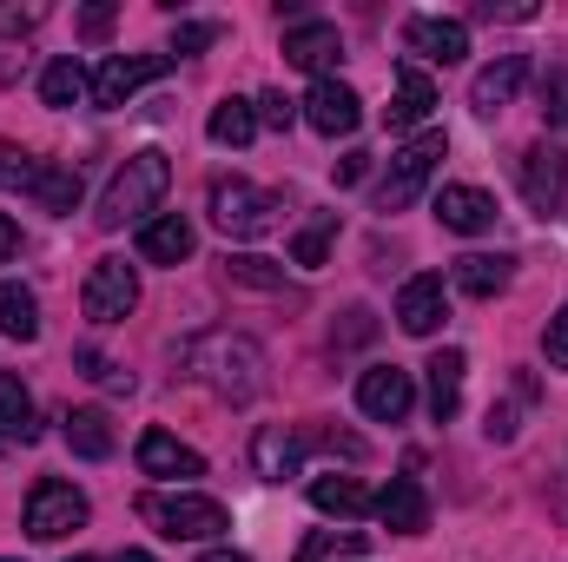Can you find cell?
Returning a JSON list of instances; mask_svg holds the SVG:
<instances>
[{
    "label": "cell",
    "instance_id": "cell-47",
    "mask_svg": "<svg viewBox=\"0 0 568 562\" xmlns=\"http://www.w3.org/2000/svg\"><path fill=\"white\" fill-rule=\"evenodd\" d=\"M113 562H152V556H145V550H120Z\"/></svg>",
    "mask_w": 568,
    "mask_h": 562
},
{
    "label": "cell",
    "instance_id": "cell-7",
    "mask_svg": "<svg viewBox=\"0 0 568 562\" xmlns=\"http://www.w3.org/2000/svg\"><path fill=\"white\" fill-rule=\"evenodd\" d=\"M133 304H140V272L126 259H93V272L80 284V311L93 324H126Z\"/></svg>",
    "mask_w": 568,
    "mask_h": 562
},
{
    "label": "cell",
    "instance_id": "cell-31",
    "mask_svg": "<svg viewBox=\"0 0 568 562\" xmlns=\"http://www.w3.org/2000/svg\"><path fill=\"white\" fill-rule=\"evenodd\" d=\"M225 279L245 284V291H278L284 298V265L278 259H258V252H232L225 259Z\"/></svg>",
    "mask_w": 568,
    "mask_h": 562
},
{
    "label": "cell",
    "instance_id": "cell-43",
    "mask_svg": "<svg viewBox=\"0 0 568 562\" xmlns=\"http://www.w3.org/2000/svg\"><path fill=\"white\" fill-rule=\"evenodd\" d=\"M106 33H113V7L100 0V7H87V13H80V40H106Z\"/></svg>",
    "mask_w": 568,
    "mask_h": 562
},
{
    "label": "cell",
    "instance_id": "cell-33",
    "mask_svg": "<svg viewBox=\"0 0 568 562\" xmlns=\"http://www.w3.org/2000/svg\"><path fill=\"white\" fill-rule=\"evenodd\" d=\"M331 232H337V212H324L317 225H304V232L291 239V265H304V272H317V265L331 259Z\"/></svg>",
    "mask_w": 568,
    "mask_h": 562
},
{
    "label": "cell",
    "instance_id": "cell-44",
    "mask_svg": "<svg viewBox=\"0 0 568 562\" xmlns=\"http://www.w3.org/2000/svg\"><path fill=\"white\" fill-rule=\"evenodd\" d=\"M476 20H536V7H529V0H509V7L483 0V7H476Z\"/></svg>",
    "mask_w": 568,
    "mask_h": 562
},
{
    "label": "cell",
    "instance_id": "cell-26",
    "mask_svg": "<svg viewBox=\"0 0 568 562\" xmlns=\"http://www.w3.org/2000/svg\"><path fill=\"white\" fill-rule=\"evenodd\" d=\"M13 443H33V398L13 371H0V450Z\"/></svg>",
    "mask_w": 568,
    "mask_h": 562
},
{
    "label": "cell",
    "instance_id": "cell-32",
    "mask_svg": "<svg viewBox=\"0 0 568 562\" xmlns=\"http://www.w3.org/2000/svg\"><path fill=\"white\" fill-rule=\"evenodd\" d=\"M351 556H364V536L357 530H317L297 550V562H351Z\"/></svg>",
    "mask_w": 568,
    "mask_h": 562
},
{
    "label": "cell",
    "instance_id": "cell-22",
    "mask_svg": "<svg viewBox=\"0 0 568 562\" xmlns=\"http://www.w3.org/2000/svg\"><path fill=\"white\" fill-rule=\"evenodd\" d=\"M429 113H436V80H429L424 67H404L397 73V100L384 107V120L404 133V127H424Z\"/></svg>",
    "mask_w": 568,
    "mask_h": 562
},
{
    "label": "cell",
    "instance_id": "cell-17",
    "mask_svg": "<svg viewBox=\"0 0 568 562\" xmlns=\"http://www.w3.org/2000/svg\"><path fill=\"white\" fill-rule=\"evenodd\" d=\"M192 245H199V232H192V219H179V212H159V219L140 225V259L145 265H185Z\"/></svg>",
    "mask_w": 568,
    "mask_h": 562
},
{
    "label": "cell",
    "instance_id": "cell-18",
    "mask_svg": "<svg viewBox=\"0 0 568 562\" xmlns=\"http://www.w3.org/2000/svg\"><path fill=\"white\" fill-rule=\"evenodd\" d=\"M377 523L397 530V536H424L429 530V496L417 476H390V490L377 496Z\"/></svg>",
    "mask_w": 568,
    "mask_h": 562
},
{
    "label": "cell",
    "instance_id": "cell-13",
    "mask_svg": "<svg viewBox=\"0 0 568 562\" xmlns=\"http://www.w3.org/2000/svg\"><path fill=\"white\" fill-rule=\"evenodd\" d=\"M404 47L424 53V60H436V67H456V60L469 53V27H463V20H443V13H410V20H404Z\"/></svg>",
    "mask_w": 568,
    "mask_h": 562
},
{
    "label": "cell",
    "instance_id": "cell-40",
    "mask_svg": "<svg viewBox=\"0 0 568 562\" xmlns=\"http://www.w3.org/2000/svg\"><path fill=\"white\" fill-rule=\"evenodd\" d=\"M252 107H258V127H272V133H291V120H297V113H291V100H284V93H258V100H252Z\"/></svg>",
    "mask_w": 568,
    "mask_h": 562
},
{
    "label": "cell",
    "instance_id": "cell-37",
    "mask_svg": "<svg viewBox=\"0 0 568 562\" xmlns=\"http://www.w3.org/2000/svg\"><path fill=\"white\" fill-rule=\"evenodd\" d=\"M331 450V456H364V436H351V430H304V450Z\"/></svg>",
    "mask_w": 568,
    "mask_h": 562
},
{
    "label": "cell",
    "instance_id": "cell-20",
    "mask_svg": "<svg viewBox=\"0 0 568 562\" xmlns=\"http://www.w3.org/2000/svg\"><path fill=\"white\" fill-rule=\"evenodd\" d=\"M252 463H258V476H265V483H284V476H297V470H304V430L265 423V430L252 436Z\"/></svg>",
    "mask_w": 568,
    "mask_h": 562
},
{
    "label": "cell",
    "instance_id": "cell-39",
    "mask_svg": "<svg viewBox=\"0 0 568 562\" xmlns=\"http://www.w3.org/2000/svg\"><path fill=\"white\" fill-rule=\"evenodd\" d=\"M80 371H87V378H100V384H113V391H133V378H126V371H113L93 344H80Z\"/></svg>",
    "mask_w": 568,
    "mask_h": 562
},
{
    "label": "cell",
    "instance_id": "cell-35",
    "mask_svg": "<svg viewBox=\"0 0 568 562\" xmlns=\"http://www.w3.org/2000/svg\"><path fill=\"white\" fill-rule=\"evenodd\" d=\"M219 33H225L219 20H179V27H172V53H205Z\"/></svg>",
    "mask_w": 568,
    "mask_h": 562
},
{
    "label": "cell",
    "instance_id": "cell-14",
    "mask_svg": "<svg viewBox=\"0 0 568 562\" xmlns=\"http://www.w3.org/2000/svg\"><path fill=\"white\" fill-rule=\"evenodd\" d=\"M436 219H443V232L476 239V232L496 225V199H489L483 185H443V192H436Z\"/></svg>",
    "mask_w": 568,
    "mask_h": 562
},
{
    "label": "cell",
    "instance_id": "cell-30",
    "mask_svg": "<svg viewBox=\"0 0 568 562\" xmlns=\"http://www.w3.org/2000/svg\"><path fill=\"white\" fill-rule=\"evenodd\" d=\"M87 87H93V80H87V67H80L73 53H60V60L40 73V100H47V107H73Z\"/></svg>",
    "mask_w": 568,
    "mask_h": 562
},
{
    "label": "cell",
    "instance_id": "cell-21",
    "mask_svg": "<svg viewBox=\"0 0 568 562\" xmlns=\"http://www.w3.org/2000/svg\"><path fill=\"white\" fill-rule=\"evenodd\" d=\"M424 371H429V418L449 423L456 411H463V371H469V358L449 344V351H436V358H429Z\"/></svg>",
    "mask_w": 568,
    "mask_h": 562
},
{
    "label": "cell",
    "instance_id": "cell-4",
    "mask_svg": "<svg viewBox=\"0 0 568 562\" xmlns=\"http://www.w3.org/2000/svg\"><path fill=\"white\" fill-rule=\"evenodd\" d=\"M284 199L278 192H258L252 179H212V225L225 239H265L278 232Z\"/></svg>",
    "mask_w": 568,
    "mask_h": 562
},
{
    "label": "cell",
    "instance_id": "cell-41",
    "mask_svg": "<svg viewBox=\"0 0 568 562\" xmlns=\"http://www.w3.org/2000/svg\"><path fill=\"white\" fill-rule=\"evenodd\" d=\"M542 344H549V364H556V371H568V304L549 318V338H542Z\"/></svg>",
    "mask_w": 568,
    "mask_h": 562
},
{
    "label": "cell",
    "instance_id": "cell-38",
    "mask_svg": "<svg viewBox=\"0 0 568 562\" xmlns=\"http://www.w3.org/2000/svg\"><path fill=\"white\" fill-rule=\"evenodd\" d=\"M377 338V318L357 304V311H344V331H331V344H371Z\"/></svg>",
    "mask_w": 568,
    "mask_h": 562
},
{
    "label": "cell",
    "instance_id": "cell-2",
    "mask_svg": "<svg viewBox=\"0 0 568 562\" xmlns=\"http://www.w3.org/2000/svg\"><path fill=\"white\" fill-rule=\"evenodd\" d=\"M165 185H172V159L159 152V145H145L133 152L120 172H113V185H106V199H100V212H93V225L100 232H120V225H133L145 219L159 199H165Z\"/></svg>",
    "mask_w": 568,
    "mask_h": 562
},
{
    "label": "cell",
    "instance_id": "cell-36",
    "mask_svg": "<svg viewBox=\"0 0 568 562\" xmlns=\"http://www.w3.org/2000/svg\"><path fill=\"white\" fill-rule=\"evenodd\" d=\"M542 120H556V127H568V67H556V73H542Z\"/></svg>",
    "mask_w": 568,
    "mask_h": 562
},
{
    "label": "cell",
    "instance_id": "cell-48",
    "mask_svg": "<svg viewBox=\"0 0 568 562\" xmlns=\"http://www.w3.org/2000/svg\"><path fill=\"white\" fill-rule=\"evenodd\" d=\"M67 562H100V556H67Z\"/></svg>",
    "mask_w": 568,
    "mask_h": 562
},
{
    "label": "cell",
    "instance_id": "cell-46",
    "mask_svg": "<svg viewBox=\"0 0 568 562\" xmlns=\"http://www.w3.org/2000/svg\"><path fill=\"white\" fill-rule=\"evenodd\" d=\"M199 562H252V556H239V550H212V556H199Z\"/></svg>",
    "mask_w": 568,
    "mask_h": 562
},
{
    "label": "cell",
    "instance_id": "cell-16",
    "mask_svg": "<svg viewBox=\"0 0 568 562\" xmlns=\"http://www.w3.org/2000/svg\"><path fill=\"white\" fill-rule=\"evenodd\" d=\"M523 80H529V60H523V53H503L496 67H483V73L469 80V107H476L483 120H496V113L523 93Z\"/></svg>",
    "mask_w": 568,
    "mask_h": 562
},
{
    "label": "cell",
    "instance_id": "cell-49",
    "mask_svg": "<svg viewBox=\"0 0 568 562\" xmlns=\"http://www.w3.org/2000/svg\"><path fill=\"white\" fill-rule=\"evenodd\" d=\"M0 562H13V556H0Z\"/></svg>",
    "mask_w": 568,
    "mask_h": 562
},
{
    "label": "cell",
    "instance_id": "cell-10",
    "mask_svg": "<svg viewBox=\"0 0 568 562\" xmlns=\"http://www.w3.org/2000/svg\"><path fill=\"white\" fill-rule=\"evenodd\" d=\"M410 404H417V384H410L404 364H371V371L357 378V411H364V418L404 423L410 418Z\"/></svg>",
    "mask_w": 568,
    "mask_h": 562
},
{
    "label": "cell",
    "instance_id": "cell-5",
    "mask_svg": "<svg viewBox=\"0 0 568 562\" xmlns=\"http://www.w3.org/2000/svg\"><path fill=\"white\" fill-rule=\"evenodd\" d=\"M443 152H449V140H443L436 127H424L417 140L390 159V172L377 179V212H404V205H417V192L429 185V172H436Z\"/></svg>",
    "mask_w": 568,
    "mask_h": 562
},
{
    "label": "cell",
    "instance_id": "cell-15",
    "mask_svg": "<svg viewBox=\"0 0 568 562\" xmlns=\"http://www.w3.org/2000/svg\"><path fill=\"white\" fill-rule=\"evenodd\" d=\"M443 318H449V284L436 279V272H424V279H410L397 291V324H404L410 338H429Z\"/></svg>",
    "mask_w": 568,
    "mask_h": 562
},
{
    "label": "cell",
    "instance_id": "cell-19",
    "mask_svg": "<svg viewBox=\"0 0 568 562\" xmlns=\"http://www.w3.org/2000/svg\"><path fill=\"white\" fill-rule=\"evenodd\" d=\"M140 470L145 476H205V456L192 443H179L172 430H140Z\"/></svg>",
    "mask_w": 568,
    "mask_h": 562
},
{
    "label": "cell",
    "instance_id": "cell-28",
    "mask_svg": "<svg viewBox=\"0 0 568 562\" xmlns=\"http://www.w3.org/2000/svg\"><path fill=\"white\" fill-rule=\"evenodd\" d=\"M0 331L7 338H20V344H33L40 338V304H33V291L13 279H0Z\"/></svg>",
    "mask_w": 568,
    "mask_h": 562
},
{
    "label": "cell",
    "instance_id": "cell-12",
    "mask_svg": "<svg viewBox=\"0 0 568 562\" xmlns=\"http://www.w3.org/2000/svg\"><path fill=\"white\" fill-rule=\"evenodd\" d=\"M284 60L324 80V67L344 60V33H337L331 20H291V27H284Z\"/></svg>",
    "mask_w": 568,
    "mask_h": 562
},
{
    "label": "cell",
    "instance_id": "cell-11",
    "mask_svg": "<svg viewBox=\"0 0 568 562\" xmlns=\"http://www.w3.org/2000/svg\"><path fill=\"white\" fill-rule=\"evenodd\" d=\"M304 120L324 133V140H337V133H357V120H364V100L344 87V80H311V93H304Z\"/></svg>",
    "mask_w": 568,
    "mask_h": 562
},
{
    "label": "cell",
    "instance_id": "cell-45",
    "mask_svg": "<svg viewBox=\"0 0 568 562\" xmlns=\"http://www.w3.org/2000/svg\"><path fill=\"white\" fill-rule=\"evenodd\" d=\"M13 252H20V225H13V219H7V212H0V265H7V259H13Z\"/></svg>",
    "mask_w": 568,
    "mask_h": 562
},
{
    "label": "cell",
    "instance_id": "cell-29",
    "mask_svg": "<svg viewBox=\"0 0 568 562\" xmlns=\"http://www.w3.org/2000/svg\"><path fill=\"white\" fill-rule=\"evenodd\" d=\"M80 172L73 165H40V179H33V199H40V212H53V219H67L73 205H80Z\"/></svg>",
    "mask_w": 568,
    "mask_h": 562
},
{
    "label": "cell",
    "instance_id": "cell-23",
    "mask_svg": "<svg viewBox=\"0 0 568 562\" xmlns=\"http://www.w3.org/2000/svg\"><path fill=\"white\" fill-rule=\"evenodd\" d=\"M311 503H317L324 516H344V523L377 510V496H371L357 476H337V470H331V476H311Z\"/></svg>",
    "mask_w": 568,
    "mask_h": 562
},
{
    "label": "cell",
    "instance_id": "cell-1",
    "mask_svg": "<svg viewBox=\"0 0 568 562\" xmlns=\"http://www.w3.org/2000/svg\"><path fill=\"white\" fill-rule=\"evenodd\" d=\"M185 371L225 404H252L265 391V351L245 331H199L185 344Z\"/></svg>",
    "mask_w": 568,
    "mask_h": 562
},
{
    "label": "cell",
    "instance_id": "cell-24",
    "mask_svg": "<svg viewBox=\"0 0 568 562\" xmlns=\"http://www.w3.org/2000/svg\"><path fill=\"white\" fill-rule=\"evenodd\" d=\"M509 272H516V259H503V252H469V259H456L449 284H456L463 298H496V291L509 284Z\"/></svg>",
    "mask_w": 568,
    "mask_h": 562
},
{
    "label": "cell",
    "instance_id": "cell-34",
    "mask_svg": "<svg viewBox=\"0 0 568 562\" xmlns=\"http://www.w3.org/2000/svg\"><path fill=\"white\" fill-rule=\"evenodd\" d=\"M33 179H40V159L0 140V185H7V192H33Z\"/></svg>",
    "mask_w": 568,
    "mask_h": 562
},
{
    "label": "cell",
    "instance_id": "cell-42",
    "mask_svg": "<svg viewBox=\"0 0 568 562\" xmlns=\"http://www.w3.org/2000/svg\"><path fill=\"white\" fill-rule=\"evenodd\" d=\"M331 179H337V185H364V179H371V152H344V159L331 165Z\"/></svg>",
    "mask_w": 568,
    "mask_h": 562
},
{
    "label": "cell",
    "instance_id": "cell-25",
    "mask_svg": "<svg viewBox=\"0 0 568 562\" xmlns=\"http://www.w3.org/2000/svg\"><path fill=\"white\" fill-rule=\"evenodd\" d=\"M67 450H73V456H87V463H106V456H113V418H106V411H93V404H87V411H67Z\"/></svg>",
    "mask_w": 568,
    "mask_h": 562
},
{
    "label": "cell",
    "instance_id": "cell-6",
    "mask_svg": "<svg viewBox=\"0 0 568 562\" xmlns=\"http://www.w3.org/2000/svg\"><path fill=\"white\" fill-rule=\"evenodd\" d=\"M20 523H27L33 543H60V536H73V530H87V496H80L73 483H60V476H40V483L27 490Z\"/></svg>",
    "mask_w": 568,
    "mask_h": 562
},
{
    "label": "cell",
    "instance_id": "cell-3",
    "mask_svg": "<svg viewBox=\"0 0 568 562\" xmlns=\"http://www.w3.org/2000/svg\"><path fill=\"white\" fill-rule=\"evenodd\" d=\"M140 516L165 536V543H212L232 530V510L219 496H199V490H172V496H140Z\"/></svg>",
    "mask_w": 568,
    "mask_h": 562
},
{
    "label": "cell",
    "instance_id": "cell-8",
    "mask_svg": "<svg viewBox=\"0 0 568 562\" xmlns=\"http://www.w3.org/2000/svg\"><path fill=\"white\" fill-rule=\"evenodd\" d=\"M165 67H172V53H106L100 73H93V87H87V100L113 113V107H126L140 87H152Z\"/></svg>",
    "mask_w": 568,
    "mask_h": 562
},
{
    "label": "cell",
    "instance_id": "cell-27",
    "mask_svg": "<svg viewBox=\"0 0 568 562\" xmlns=\"http://www.w3.org/2000/svg\"><path fill=\"white\" fill-rule=\"evenodd\" d=\"M205 133H212V145H252L258 140V107L252 100H219Z\"/></svg>",
    "mask_w": 568,
    "mask_h": 562
},
{
    "label": "cell",
    "instance_id": "cell-9",
    "mask_svg": "<svg viewBox=\"0 0 568 562\" xmlns=\"http://www.w3.org/2000/svg\"><path fill=\"white\" fill-rule=\"evenodd\" d=\"M516 179H523V199H529V212H562L568 199V152L562 145H529L523 152V165H516Z\"/></svg>",
    "mask_w": 568,
    "mask_h": 562
}]
</instances>
